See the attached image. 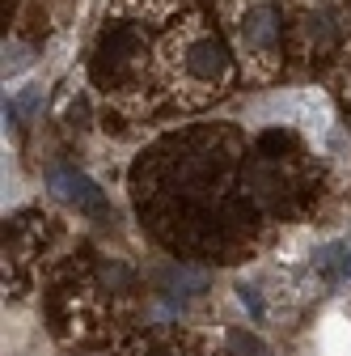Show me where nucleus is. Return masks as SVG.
I'll use <instances>...</instances> for the list:
<instances>
[{"label":"nucleus","mask_w":351,"mask_h":356,"mask_svg":"<svg viewBox=\"0 0 351 356\" xmlns=\"http://www.w3.org/2000/svg\"><path fill=\"white\" fill-rule=\"evenodd\" d=\"M51 191H55L64 204L89 212V216H106V195L98 191L94 178H85V174H76V170H55V174H51Z\"/></svg>","instance_id":"1"},{"label":"nucleus","mask_w":351,"mask_h":356,"mask_svg":"<svg viewBox=\"0 0 351 356\" xmlns=\"http://www.w3.org/2000/svg\"><path fill=\"white\" fill-rule=\"evenodd\" d=\"M182 68H187V76H195L199 85H212V81L225 76L229 60H225V47H221L216 38H199V42H191V47H187Z\"/></svg>","instance_id":"2"},{"label":"nucleus","mask_w":351,"mask_h":356,"mask_svg":"<svg viewBox=\"0 0 351 356\" xmlns=\"http://www.w3.org/2000/svg\"><path fill=\"white\" fill-rule=\"evenodd\" d=\"M275 34H280V22H275V9H267V5H258V9H250L241 17V38L250 42V47H258V51H271Z\"/></svg>","instance_id":"3"},{"label":"nucleus","mask_w":351,"mask_h":356,"mask_svg":"<svg viewBox=\"0 0 351 356\" xmlns=\"http://www.w3.org/2000/svg\"><path fill=\"white\" fill-rule=\"evenodd\" d=\"M318 267H322L330 280H351V250L347 246H326L318 254Z\"/></svg>","instance_id":"4"},{"label":"nucleus","mask_w":351,"mask_h":356,"mask_svg":"<svg viewBox=\"0 0 351 356\" xmlns=\"http://www.w3.org/2000/svg\"><path fill=\"white\" fill-rule=\"evenodd\" d=\"M38 102H42V89L30 85V89H22V94L5 106V119H13V123H17V119H30V115L38 111Z\"/></svg>","instance_id":"5"},{"label":"nucleus","mask_w":351,"mask_h":356,"mask_svg":"<svg viewBox=\"0 0 351 356\" xmlns=\"http://www.w3.org/2000/svg\"><path fill=\"white\" fill-rule=\"evenodd\" d=\"M229 348H233L237 356H271L262 339H254V335H241V331H237V335H229Z\"/></svg>","instance_id":"6"},{"label":"nucleus","mask_w":351,"mask_h":356,"mask_svg":"<svg viewBox=\"0 0 351 356\" xmlns=\"http://www.w3.org/2000/svg\"><path fill=\"white\" fill-rule=\"evenodd\" d=\"M237 297H241V305H246V309H250V318H254V323H258V318H262V301H258V293H254V289H246V284H241V289H237Z\"/></svg>","instance_id":"7"}]
</instances>
